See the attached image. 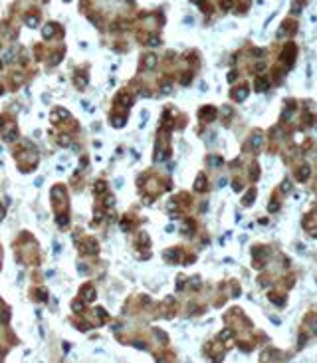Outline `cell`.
<instances>
[{
  "instance_id": "1",
  "label": "cell",
  "mask_w": 317,
  "mask_h": 363,
  "mask_svg": "<svg viewBox=\"0 0 317 363\" xmlns=\"http://www.w3.org/2000/svg\"><path fill=\"white\" fill-rule=\"evenodd\" d=\"M117 101H119L123 107H131L133 105V95L131 94H121L119 97H117Z\"/></svg>"
},
{
  "instance_id": "2",
  "label": "cell",
  "mask_w": 317,
  "mask_h": 363,
  "mask_svg": "<svg viewBox=\"0 0 317 363\" xmlns=\"http://www.w3.org/2000/svg\"><path fill=\"white\" fill-rule=\"evenodd\" d=\"M54 32H56V26H54V24H46V26L42 28V36H44V38H52V36H54Z\"/></svg>"
},
{
  "instance_id": "3",
  "label": "cell",
  "mask_w": 317,
  "mask_h": 363,
  "mask_svg": "<svg viewBox=\"0 0 317 363\" xmlns=\"http://www.w3.org/2000/svg\"><path fill=\"white\" fill-rule=\"evenodd\" d=\"M83 298H85L87 302H93V300H95V290H93L91 286H85L83 288Z\"/></svg>"
},
{
  "instance_id": "4",
  "label": "cell",
  "mask_w": 317,
  "mask_h": 363,
  "mask_svg": "<svg viewBox=\"0 0 317 363\" xmlns=\"http://www.w3.org/2000/svg\"><path fill=\"white\" fill-rule=\"evenodd\" d=\"M105 191H107V183L97 181L95 185H93V193H95V194H101V193H105Z\"/></svg>"
},
{
  "instance_id": "5",
  "label": "cell",
  "mask_w": 317,
  "mask_h": 363,
  "mask_svg": "<svg viewBox=\"0 0 317 363\" xmlns=\"http://www.w3.org/2000/svg\"><path fill=\"white\" fill-rule=\"evenodd\" d=\"M155 66H157V56L149 54L147 58H145V68H147V70H153Z\"/></svg>"
},
{
  "instance_id": "6",
  "label": "cell",
  "mask_w": 317,
  "mask_h": 363,
  "mask_svg": "<svg viewBox=\"0 0 317 363\" xmlns=\"http://www.w3.org/2000/svg\"><path fill=\"white\" fill-rule=\"evenodd\" d=\"M54 115L56 117H61V121H67V119H70V111L64 109V107H58V109L54 111Z\"/></svg>"
},
{
  "instance_id": "7",
  "label": "cell",
  "mask_w": 317,
  "mask_h": 363,
  "mask_svg": "<svg viewBox=\"0 0 317 363\" xmlns=\"http://www.w3.org/2000/svg\"><path fill=\"white\" fill-rule=\"evenodd\" d=\"M58 145H60V147H67V145H71V137L67 135V133L60 135V137H58Z\"/></svg>"
},
{
  "instance_id": "8",
  "label": "cell",
  "mask_w": 317,
  "mask_h": 363,
  "mask_svg": "<svg viewBox=\"0 0 317 363\" xmlns=\"http://www.w3.org/2000/svg\"><path fill=\"white\" fill-rule=\"evenodd\" d=\"M194 189H196V191H204V189H206V179H204V175H198L196 183H194Z\"/></svg>"
},
{
  "instance_id": "9",
  "label": "cell",
  "mask_w": 317,
  "mask_h": 363,
  "mask_svg": "<svg viewBox=\"0 0 317 363\" xmlns=\"http://www.w3.org/2000/svg\"><path fill=\"white\" fill-rule=\"evenodd\" d=\"M178 256H181V254L176 252V250H164V258L170 260V262H176V260H178Z\"/></svg>"
},
{
  "instance_id": "10",
  "label": "cell",
  "mask_w": 317,
  "mask_h": 363,
  "mask_svg": "<svg viewBox=\"0 0 317 363\" xmlns=\"http://www.w3.org/2000/svg\"><path fill=\"white\" fill-rule=\"evenodd\" d=\"M73 82L79 85V89H83L85 85H87V77H85V76H79V73H77V76H73Z\"/></svg>"
},
{
  "instance_id": "11",
  "label": "cell",
  "mask_w": 317,
  "mask_h": 363,
  "mask_svg": "<svg viewBox=\"0 0 317 363\" xmlns=\"http://www.w3.org/2000/svg\"><path fill=\"white\" fill-rule=\"evenodd\" d=\"M234 99H238V101H242V99H246V95H248V89L246 88H242V89H238V91H234Z\"/></svg>"
},
{
  "instance_id": "12",
  "label": "cell",
  "mask_w": 317,
  "mask_h": 363,
  "mask_svg": "<svg viewBox=\"0 0 317 363\" xmlns=\"http://www.w3.org/2000/svg\"><path fill=\"white\" fill-rule=\"evenodd\" d=\"M71 310L77 312V314H81V312H83V302H81V300H73V302H71Z\"/></svg>"
},
{
  "instance_id": "13",
  "label": "cell",
  "mask_w": 317,
  "mask_h": 363,
  "mask_svg": "<svg viewBox=\"0 0 317 363\" xmlns=\"http://www.w3.org/2000/svg\"><path fill=\"white\" fill-rule=\"evenodd\" d=\"M97 250H99V248H97V242H95V240H89V242H87V248H85V252L97 254Z\"/></svg>"
},
{
  "instance_id": "14",
  "label": "cell",
  "mask_w": 317,
  "mask_h": 363,
  "mask_svg": "<svg viewBox=\"0 0 317 363\" xmlns=\"http://www.w3.org/2000/svg\"><path fill=\"white\" fill-rule=\"evenodd\" d=\"M139 244H141V248H147V246H149V236H147V232H139Z\"/></svg>"
},
{
  "instance_id": "15",
  "label": "cell",
  "mask_w": 317,
  "mask_h": 363,
  "mask_svg": "<svg viewBox=\"0 0 317 363\" xmlns=\"http://www.w3.org/2000/svg\"><path fill=\"white\" fill-rule=\"evenodd\" d=\"M153 333H155V336L158 337V339H161V343H167V341H169V336H167V333H164V331L157 330V327H155V330H153Z\"/></svg>"
},
{
  "instance_id": "16",
  "label": "cell",
  "mask_w": 317,
  "mask_h": 363,
  "mask_svg": "<svg viewBox=\"0 0 317 363\" xmlns=\"http://www.w3.org/2000/svg\"><path fill=\"white\" fill-rule=\"evenodd\" d=\"M26 24L30 28H36V26H38V18L34 16V14H28V16H26Z\"/></svg>"
},
{
  "instance_id": "17",
  "label": "cell",
  "mask_w": 317,
  "mask_h": 363,
  "mask_svg": "<svg viewBox=\"0 0 317 363\" xmlns=\"http://www.w3.org/2000/svg\"><path fill=\"white\" fill-rule=\"evenodd\" d=\"M56 222H58L60 226H66L67 222H70V218H67V215H58L56 216Z\"/></svg>"
},
{
  "instance_id": "18",
  "label": "cell",
  "mask_w": 317,
  "mask_h": 363,
  "mask_svg": "<svg viewBox=\"0 0 317 363\" xmlns=\"http://www.w3.org/2000/svg\"><path fill=\"white\" fill-rule=\"evenodd\" d=\"M256 88L260 89V91H264V89L268 88V82H266V79H262V77H258V79H256Z\"/></svg>"
},
{
  "instance_id": "19",
  "label": "cell",
  "mask_w": 317,
  "mask_h": 363,
  "mask_svg": "<svg viewBox=\"0 0 317 363\" xmlns=\"http://www.w3.org/2000/svg\"><path fill=\"white\" fill-rule=\"evenodd\" d=\"M307 177H309V167H303V169L297 173V179H301V181H303V179H307Z\"/></svg>"
},
{
  "instance_id": "20",
  "label": "cell",
  "mask_w": 317,
  "mask_h": 363,
  "mask_svg": "<svg viewBox=\"0 0 317 363\" xmlns=\"http://www.w3.org/2000/svg\"><path fill=\"white\" fill-rule=\"evenodd\" d=\"M111 125H113V127H123V125H125V119H123V117H113Z\"/></svg>"
},
{
  "instance_id": "21",
  "label": "cell",
  "mask_w": 317,
  "mask_h": 363,
  "mask_svg": "<svg viewBox=\"0 0 317 363\" xmlns=\"http://www.w3.org/2000/svg\"><path fill=\"white\" fill-rule=\"evenodd\" d=\"M103 204L107 206V209H113V206H115V197H105Z\"/></svg>"
},
{
  "instance_id": "22",
  "label": "cell",
  "mask_w": 317,
  "mask_h": 363,
  "mask_svg": "<svg viewBox=\"0 0 317 363\" xmlns=\"http://www.w3.org/2000/svg\"><path fill=\"white\" fill-rule=\"evenodd\" d=\"M8 319H10V312L4 310V312L0 314V324H8Z\"/></svg>"
},
{
  "instance_id": "23",
  "label": "cell",
  "mask_w": 317,
  "mask_h": 363,
  "mask_svg": "<svg viewBox=\"0 0 317 363\" xmlns=\"http://www.w3.org/2000/svg\"><path fill=\"white\" fill-rule=\"evenodd\" d=\"M208 163L214 165V167H218V165H222V159H220V157H208Z\"/></svg>"
},
{
  "instance_id": "24",
  "label": "cell",
  "mask_w": 317,
  "mask_h": 363,
  "mask_svg": "<svg viewBox=\"0 0 317 363\" xmlns=\"http://www.w3.org/2000/svg\"><path fill=\"white\" fill-rule=\"evenodd\" d=\"M121 228H123L125 232H129L131 230V222H129V220H121Z\"/></svg>"
},
{
  "instance_id": "25",
  "label": "cell",
  "mask_w": 317,
  "mask_h": 363,
  "mask_svg": "<svg viewBox=\"0 0 317 363\" xmlns=\"http://www.w3.org/2000/svg\"><path fill=\"white\" fill-rule=\"evenodd\" d=\"M97 315H99V319H107L109 315H107V312H105L103 308H97Z\"/></svg>"
},
{
  "instance_id": "26",
  "label": "cell",
  "mask_w": 317,
  "mask_h": 363,
  "mask_svg": "<svg viewBox=\"0 0 317 363\" xmlns=\"http://www.w3.org/2000/svg\"><path fill=\"white\" fill-rule=\"evenodd\" d=\"M252 145H254V147H260V145H262V137H260V135H254V139H252Z\"/></svg>"
},
{
  "instance_id": "27",
  "label": "cell",
  "mask_w": 317,
  "mask_h": 363,
  "mask_svg": "<svg viewBox=\"0 0 317 363\" xmlns=\"http://www.w3.org/2000/svg\"><path fill=\"white\" fill-rule=\"evenodd\" d=\"M252 200H254V191H250V193L246 194V198H244V204H252Z\"/></svg>"
},
{
  "instance_id": "28",
  "label": "cell",
  "mask_w": 317,
  "mask_h": 363,
  "mask_svg": "<svg viewBox=\"0 0 317 363\" xmlns=\"http://www.w3.org/2000/svg\"><path fill=\"white\" fill-rule=\"evenodd\" d=\"M38 294H40L38 298H40V300H42V302H46V300H48V292H46V290H40Z\"/></svg>"
},
{
  "instance_id": "29",
  "label": "cell",
  "mask_w": 317,
  "mask_h": 363,
  "mask_svg": "<svg viewBox=\"0 0 317 363\" xmlns=\"http://www.w3.org/2000/svg\"><path fill=\"white\" fill-rule=\"evenodd\" d=\"M6 141H16V131H12L6 135Z\"/></svg>"
},
{
  "instance_id": "30",
  "label": "cell",
  "mask_w": 317,
  "mask_h": 363,
  "mask_svg": "<svg viewBox=\"0 0 317 363\" xmlns=\"http://www.w3.org/2000/svg\"><path fill=\"white\" fill-rule=\"evenodd\" d=\"M4 215H6V206H4V204H0V222H2Z\"/></svg>"
},
{
  "instance_id": "31",
  "label": "cell",
  "mask_w": 317,
  "mask_h": 363,
  "mask_svg": "<svg viewBox=\"0 0 317 363\" xmlns=\"http://www.w3.org/2000/svg\"><path fill=\"white\" fill-rule=\"evenodd\" d=\"M133 345H135V347H139V349H147V345H145V343H143V341H135V343H133Z\"/></svg>"
},
{
  "instance_id": "32",
  "label": "cell",
  "mask_w": 317,
  "mask_h": 363,
  "mask_svg": "<svg viewBox=\"0 0 317 363\" xmlns=\"http://www.w3.org/2000/svg\"><path fill=\"white\" fill-rule=\"evenodd\" d=\"M232 336V331L230 330H226V331H222V333H220V337H222V339H226V337H230Z\"/></svg>"
},
{
  "instance_id": "33",
  "label": "cell",
  "mask_w": 317,
  "mask_h": 363,
  "mask_svg": "<svg viewBox=\"0 0 317 363\" xmlns=\"http://www.w3.org/2000/svg\"><path fill=\"white\" fill-rule=\"evenodd\" d=\"M6 60H14V50H8V52H6Z\"/></svg>"
},
{
  "instance_id": "34",
  "label": "cell",
  "mask_w": 317,
  "mask_h": 363,
  "mask_svg": "<svg viewBox=\"0 0 317 363\" xmlns=\"http://www.w3.org/2000/svg\"><path fill=\"white\" fill-rule=\"evenodd\" d=\"M54 252H56V254L61 252V246H60V244H54Z\"/></svg>"
},
{
  "instance_id": "35",
  "label": "cell",
  "mask_w": 317,
  "mask_h": 363,
  "mask_svg": "<svg viewBox=\"0 0 317 363\" xmlns=\"http://www.w3.org/2000/svg\"><path fill=\"white\" fill-rule=\"evenodd\" d=\"M270 210H278V203H272V204H270Z\"/></svg>"
},
{
  "instance_id": "36",
  "label": "cell",
  "mask_w": 317,
  "mask_h": 363,
  "mask_svg": "<svg viewBox=\"0 0 317 363\" xmlns=\"http://www.w3.org/2000/svg\"><path fill=\"white\" fill-rule=\"evenodd\" d=\"M157 363H164V361H163V359H157Z\"/></svg>"
},
{
  "instance_id": "37",
  "label": "cell",
  "mask_w": 317,
  "mask_h": 363,
  "mask_svg": "<svg viewBox=\"0 0 317 363\" xmlns=\"http://www.w3.org/2000/svg\"><path fill=\"white\" fill-rule=\"evenodd\" d=\"M2 94H4V89H2V88H0V95H2Z\"/></svg>"
},
{
  "instance_id": "38",
  "label": "cell",
  "mask_w": 317,
  "mask_h": 363,
  "mask_svg": "<svg viewBox=\"0 0 317 363\" xmlns=\"http://www.w3.org/2000/svg\"><path fill=\"white\" fill-rule=\"evenodd\" d=\"M0 70H2V60H0Z\"/></svg>"
},
{
  "instance_id": "39",
  "label": "cell",
  "mask_w": 317,
  "mask_h": 363,
  "mask_svg": "<svg viewBox=\"0 0 317 363\" xmlns=\"http://www.w3.org/2000/svg\"><path fill=\"white\" fill-rule=\"evenodd\" d=\"M0 357H2V351H0Z\"/></svg>"
},
{
  "instance_id": "40",
  "label": "cell",
  "mask_w": 317,
  "mask_h": 363,
  "mask_svg": "<svg viewBox=\"0 0 317 363\" xmlns=\"http://www.w3.org/2000/svg\"><path fill=\"white\" fill-rule=\"evenodd\" d=\"M66 2H70V0H66Z\"/></svg>"
}]
</instances>
